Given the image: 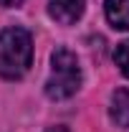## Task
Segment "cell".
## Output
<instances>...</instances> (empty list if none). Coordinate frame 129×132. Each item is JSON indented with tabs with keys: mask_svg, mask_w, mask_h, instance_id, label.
I'll use <instances>...</instances> for the list:
<instances>
[{
	"mask_svg": "<svg viewBox=\"0 0 129 132\" xmlns=\"http://www.w3.org/2000/svg\"><path fill=\"white\" fill-rule=\"evenodd\" d=\"M33 64V36L20 26L0 31V79L15 81L28 74Z\"/></svg>",
	"mask_w": 129,
	"mask_h": 132,
	"instance_id": "1",
	"label": "cell"
},
{
	"mask_svg": "<svg viewBox=\"0 0 129 132\" xmlns=\"http://www.w3.org/2000/svg\"><path fill=\"white\" fill-rule=\"evenodd\" d=\"M81 89V66L71 48H56L51 53V74L46 79V97L48 99H68Z\"/></svg>",
	"mask_w": 129,
	"mask_h": 132,
	"instance_id": "2",
	"label": "cell"
},
{
	"mask_svg": "<svg viewBox=\"0 0 129 132\" xmlns=\"http://www.w3.org/2000/svg\"><path fill=\"white\" fill-rule=\"evenodd\" d=\"M86 0H48V13L56 23L61 26H71L84 15Z\"/></svg>",
	"mask_w": 129,
	"mask_h": 132,
	"instance_id": "3",
	"label": "cell"
},
{
	"mask_svg": "<svg viewBox=\"0 0 129 132\" xmlns=\"http://www.w3.org/2000/svg\"><path fill=\"white\" fill-rule=\"evenodd\" d=\"M109 117L116 127L127 130L129 127V89L127 86H119L112 94V102H109Z\"/></svg>",
	"mask_w": 129,
	"mask_h": 132,
	"instance_id": "4",
	"label": "cell"
},
{
	"mask_svg": "<svg viewBox=\"0 0 129 132\" xmlns=\"http://www.w3.org/2000/svg\"><path fill=\"white\" fill-rule=\"evenodd\" d=\"M106 20L116 31H129V0H104Z\"/></svg>",
	"mask_w": 129,
	"mask_h": 132,
	"instance_id": "5",
	"label": "cell"
},
{
	"mask_svg": "<svg viewBox=\"0 0 129 132\" xmlns=\"http://www.w3.org/2000/svg\"><path fill=\"white\" fill-rule=\"evenodd\" d=\"M114 61H116V66L122 69V74L129 79V41H122V43L116 46V51H114Z\"/></svg>",
	"mask_w": 129,
	"mask_h": 132,
	"instance_id": "6",
	"label": "cell"
},
{
	"mask_svg": "<svg viewBox=\"0 0 129 132\" xmlns=\"http://www.w3.org/2000/svg\"><path fill=\"white\" fill-rule=\"evenodd\" d=\"M20 3H23V0H0V5H3V8H18Z\"/></svg>",
	"mask_w": 129,
	"mask_h": 132,
	"instance_id": "7",
	"label": "cell"
},
{
	"mask_svg": "<svg viewBox=\"0 0 129 132\" xmlns=\"http://www.w3.org/2000/svg\"><path fill=\"white\" fill-rule=\"evenodd\" d=\"M46 132H68V130H66V127H61V125H56V127H48Z\"/></svg>",
	"mask_w": 129,
	"mask_h": 132,
	"instance_id": "8",
	"label": "cell"
}]
</instances>
